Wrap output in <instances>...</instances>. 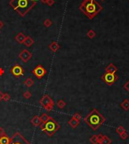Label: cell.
<instances>
[{"instance_id": "obj_31", "label": "cell", "mask_w": 129, "mask_h": 144, "mask_svg": "<svg viewBox=\"0 0 129 144\" xmlns=\"http://www.w3.org/2000/svg\"><path fill=\"white\" fill-rule=\"evenodd\" d=\"M123 88H125V90L129 93V80L125 83V85H124Z\"/></svg>"}, {"instance_id": "obj_7", "label": "cell", "mask_w": 129, "mask_h": 144, "mask_svg": "<svg viewBox=\"0 0 129 144\" xmlns=\"http://www.w3.org/2000/svg\"><path fill=\"white\" fill-rule=\"evenodd\" d=\"M11 144H31L23 137L20 133L16 132L11 138Z\"/></svg>"}, {"instance_id": "obj_40", "label": "cell", "mask_w": 129, "mask_h": 144, "mask_svg": "<svg viewBox=\"0 0 129 144\" xmlns=\"http://www.w3.org/2000/svg\"><path fill=\"white\" fill-rule=\"evenodd\" d=\"M101 1H104V0H101Z\"/></svg>"}, {"instance_id": "obj_29", "label": "cell", "mask_w": 129, "mask_h": 144, "mask_svg": "<svg viewBox=\"0 0 129 144\" xmlns=\"http://www.w3.org/2000/svg\"><path fill=\"white\" fill-rule=\"evenodd\" d=\"M51 24H52L51 21L50 20H48V19L45 20V22H44V25H45L46 27H49V26H51Z\"/></svg>"}, {"instance_id": "obj_18", "label": "cell", "mask_w": 129, "mask_h": 144, "mask_svg": "<svg viewBox=\"0 0 129 144\" xmlns=\"http://www.w3.org/2000/svg\"><path fill=\"white\" fill-rule=\"evenodd\" d=\"M120 106L125 110V111H128L129 110V100L128 99H125L124 100L121 104H120Z\"/></svg>"}, {"instance_id": "obj_16", "label": "cell", "mask_w": 129, "mask_h": 144, "mask_svg": "<svg viewBox=\"0 0 129 144\" xmlns=\"http://www.w3.org/2000/svg\"><path fill=\"white\" fill-rule=\"evenodd\" d=\"M0 144H11V138L7 135L0 137Z\"/></svg>"}, {"instance_id": "obj_9", "label": "cell", "mask_w": 129, "mask_h": 144, "mask_svg": "<svg viewBox=\"0 0 129 144\" xmlns=\"http://www.w3.org/2000/svg\"><path fill=\"white\" fill-rule=\"evenodd\" d=\"M11 73H12V75L15 77H20V76H23V73H24V70L23 69V67L19 65V64H15L14 65L11 69Z\"/></svg>"}, {"instance_id": "obj_2", "label": "cell", "mask_w": 129, "mask_h": 144, "mask_svg": "<svg viewBox=\"0 0 129 144\" xmlns=\"http://www.w3.org/2000/svg\"><path fill=\"white\" fill-rule=\"evenodd\" d=\"M106 121V119L98 112L97 109H93L85 118L84 122L94 131H97Z\"/></svg>"}, {"instance_id": "obj_12", "label": "cell", "mask_w": 129, "mask_h": 144, "mask_svg": "<svg viewBox=\"0 0 129 144\" xmlns=\"http://www.w3.org/2000/svg\"><path fill=\"white\" fill-rule=\"evenodd\" d=\"M31 123L33 124V126H35V127H38V126H39L41 124H42V120H41V119H40V116H35L32 119H31Z\"/></svg>"}, {"instance_id": "obj_13", "label": "cell", "mask_w": 129, "mask_h": 144, "mask_svg": "<svg viewBox=\"0 0 129 144\" xmlns=\"http://www.w3.org/2000/svg\"><path fill=\"white\" fill-rule=\"evenodd\" d=\"M48 48H50V50L53 52H57L59 48H60V45L57 42H52L49 45H48Z\"/></svg>"}, {"instance_id": "obj_6", "label": "cell", "mask_w": 129, "mask_h": 144, "mask_svg": "<svg viewBox=\"0 0 129 144\" xmlns=\"http://www.w3.org/2000/svg\"><path fill=\"white\" fill-rule=\"evenodd\" d=\"M119 79L118 76L116 73H105L101 76V80L108 86H111L114 85V83Z\"/></svg>"}, {"instance_id": "obj_1", "label": "cell", "mask_w": 129, "mask_h": 144, "mask_svg": "<svg viewBox=\"0 0 129 144\" xmlns=\"http://www.w3.org/2000/svg\"><path fill=\"white\" fill-rule=\"evenodd\" d=\"M79 9L90 20H91L98 15L104 8L96 0H84L79 6Z\"/></svg>"}, {"instance_id": "obj_35", "label": "cell", "mask_w": 129, "mask_h": 144, "mask_svg": "<svg viewBox=\"0 0 129 144\" xmlns=\"http://www.w3.org/2000/svg\"><path fill=\"white\" fill-rule=\"evenodd\" d=\"M47 3H48L49 5H52L54 4V1H53V0H48V1L47 2Z\"/></svg>"}, {"instance_id": "obj_36", "label": "cell", "mask_w": 129, "mask_h": 144, "mask_svg": "<svg viewBox=\"0 0 129 144\" xmlns=\"http://www.w3.org/2000/svg\"><path fill=\"white\" fill-rule=\"evenodd\" d=\"M3 93L0 91V101H2V100H3Z\"/></svg>"}, {"instance_id": "obj_3", "label": "cell", "mask_w": 129, "mask_h": 144, "mask_svg": "<svg viewBox=\"0 0 129 144\" xmlns=\"http://www.w3.org/2000/svg\"><path fill=\"white\" fill-rule=\"evenodd\" d=\"M10 4L21 16H24L36 5V2L33 0H11Z\"/></svg>"}, {"instance_id": "obj_28", "label": "cell", "mask_w": 129, "mask_h": 144, "mask_svg": "<svg viewBox=\"0 0 129 144\" xmlns=\"http://www.w3.org/2000/svg\"><path fill=\"white\" fill-rule=\"evenodd\" d=\"M119 137H120V138L122 139V140H126V139L128 137V133H127L126 131H125L124 133L121 134L119 135Z\"/></svg>"}, {"instance_id": "obj_20", "label": "cell", "mask_w": 129, "mask_h": 144, "mask_svg": "<svg viewBox=\"0 0 129 144\" xmlns=\"http://www.w3.org/2000/svg\"><path fill=\"white\" fill-rule=\"evenodd\" d=\"M111 143H112V140H111V139H110L109 137L106 136V135H104V137H103L102 140H101V143H100V144H111Z\"/></svg>"}, {"instance_id": "obj_14", "label": "cell", "mask_w": 129, "mask_h": 144, "mask_svg": "<svg viewBox=\"0 0 129 144\" xmlns=\"http://www.w3.org/2000/svg\"><path fill=\"white\" fill-rule=\"evenodd\" d=\"M26 36H25L22 32H20V33H18V34L15 36V40H16L19 44H23V42H24V40L26 39Z\"/></svg>"}, {"instance_id": "obj_25", "label": "cell", "mask_w": 129, "mask_h": 144, "mask_svg": "<svg viewBox=\"0 0 129 144\" xmlns=\"http://www.w3.org/2000/svg\"><path fill=\"white\" fill-rule=\"evenodd\" d=\"M116 133H117L118 134L120 135L121 134H122V133H124V132L125 131V128H124L123 126L120 125V126H119V127L116 128Z\"/></svg>"}, {"instance_id": "obj_4", "label": "cell", "mask_w": 129, "mask_h": 144, "mask_svg": "<svg viewBox=\"0 0 129 144\" xmlns=\"http://www.w3.org/2000/svg\"><path fill=\"white\" fill-rule=\"evenodd\" d=\"M39 127L40 129L43 132H45L48 137H52L60 128V125L53 118H51L47 122L42 123Z\"/></svg>"}, {"instance_id": "obj_23", "label": "cell", "mask_w": 129, "mask_h": 144, "mask_svg": "<svg viewBox=\"0 0 129 144\" xmlns=\"http://www.w3.org/2000/svg\"><path fill=\"white\" fill-rule=\"evenodd\" d=\"M91 143L92 144H98V135H93L90 137L89 139Z\"/></svg>"}, {"instance_id": "obj_26", "label": "cell", "mask_w": 129, "mask_h": 144, "mask_svg": "<svg viewBox=\"0 0 129 144\" xmlns=\"http://www.w3.org/2000/svg\"><path fill=\"white\" fill-rule=\"evenodd\" d=\"M23 96L25 99H29L31 97H32V94L30 93V91H26L23 94Z\"/></svg>"}, {"instance_id": "obj_5", "label": "cell", "mask_w": 129, "mask_h": 144, "mask_svg": "<svg viewBox=\"0 0 129 144\" xmlns=\"http://www.w3.org/2000/svg\"><path fill=\"white\" fill-rule=\"evenodd\" d=\"M39 103L41 106L47 111V112H51L54 106V103L53 100L48 95L45 94L39 100Z\"/></svg>"}, {"instance_id": "obj_41", "label": "cell", "mask_w": 129, "mask_h": 144, "mask_svg": "<svg viewBox=\"0 0 129 144\" xmlns=\"http://www.w3.org/2000/svg\"><path fill=\"white\" fill-rule=\"evenodd\" d=\"M128 1H129V0H128Z\"/></svg>"}, {"instance_id": "obj_37", "label": "cell", "mask_w": 129, "mask_h": 144, "mask_svg": "<svg viewBox=\"0 0 129 144\" xmlns=\"http://www.w3.org/2000/svg\"><path fill=\"white\" fill-rule=\"evenodd\" d=\"M41 1H42V2H47L48 0H41Z\"/></svg>"}, {"instance_id": "obj_19", "label": "cell", "mask_w": 129, "mask_h": 144, "mask_svg": "<svg viewBox=\"0 0 129 144\" xmlns=\"http://www.w3.org/2000/svg\"><path fill=\"white\" fill-rule=\"evenodd\" d=\"M23 84H24L27 88H30V87H32V86L34 85V81H33L31 78H27V79L24 81Z\"/></svg>"}, {"instance_id": "obj_11", "label": "cell", "mask_w": 129, "mask_h": 144, "mask_svg": "<svg viewBox=\"0 0 129 144\" xmlns=\"http://www.w3.org/2000/svg\"><path fill=\"white\" fill-rule=\"evenodd\" d=\"M106 73H116L118 71L117 67L113 64V63H110L107 67H106Z\"/></svg>"}, {"instance_id": "obj_38", "label": "cell", "mask_w": 129, "mask_h": 144, "mask_svg": "<svg viewBox=\"0 0 129 144\" xmlns=\"http://www.w3.org/2000/svg\"><path fill=\"white\" fill-rule=\"evenodd\" d=\"M2 26V22L0 21V28H1Z\"/></svg>"}, {"instance_id": "obj_33", "label": "cell", "mask_w": 129, "mask_h": 144, "mask_svg": "<svg viewBox=\"0 0 129 144\" xmlns=\"http://www.w3.org/2000/svg\"><path fill=\"white\" fill-rule=\"evenodd\" d=\"M103 137H104V135H103V134H98V143H101V141L102 140Z\"/></svg>"}, {"instance_id": "obj_22", "label": "cell", "mask_w": 129, "mask_h": 144, "mask_svg": "<svg viewBox=\"0 0 129 144\" xmlns=\"http://www.w3.org/2000/svg\"><path fill=\"white\" fill-rule=\"evenodd\" d=\"M66 105H67V103H66L65 101L63 100H58L57 103V107H58L59 109H63V108L66 106Z\"/></svg>"}, {"instance_id": "obj_27", "label": "cell", "mask_w": 129, "mask_h": 144, "mask_svg": "<svg viewBox=\"0 0 129 144\" xmlns=\"http://www.w3.org/2000/svg\"><path fill=\"white\" fill-rule=\"evenodd\" d=\"M10 100H11V96H10L8 93H5V94H3V100H4V101H5V102H8V101H9Z\"/></svg>"}, {"instance_id": "obj_21", "label": "cell", "mask_w": 129, "mask_h": 144, "mask_svg": "<svg viewBox=\"0 0 129 144\" xmlns=\"http://www.w3.org/2000/svg\"><path fill=\"white\" fill-rule=\"evenodd\" d=\"M51 117L49 116L48 115H47L46 113H42L41 116H40V119L42 120V123H44L45 122H47L48 120H49Z\"/></svg>"}, {"instance_id": "obj_15", "label": "cell", "mask_w": 129, "mask_h": 144, "mask_svg": "<svg viewBox=\"0 0 129 144\" xmlns=\"http://www.w3.org/2000/svg\"><path fill=\"white\" fill-rule=\"evenodd\" d=\"M79 122L80 121H79V120H77V119L72 117V119L68 122V124L72 128H76L79 125Z\"/></svg>"}, {"instance_id": "obj_8", "label": "cell", "mask_w": 129, "mask_h": 144, "mask_svg": "<svg viewBox=\"0 0 129 144\" xmlns=\"http://www.w3.org/2000/svg\"><path fill=\"white\" fill-rule=\"evenodd\" d=\"M33 74L39 79H42V77H44L45 76V74L47 73V70L43 67L42 65H37L32 71Z\"/></svg>"}, {"instance_id": "obj_39", "label": "cell", "mask_w": 129, "mask_h": 144, "mask_svg": "<svg viewBox=\"0 0 129 144\" xmlns=\"http://www.w3.org/2000/svg\"><path fill=\"white\" fill-rule=\"evenodd\" d=\"M33 1H34V2H36V1H37V0H33Z\"/></svg>"}, {"instance_id": "obj_17", "label": "cell", "mask_w": 129, "mask_h": 144, "mask_svg": "<svg viewBox=\"0 0 129 144\" xmlns=\"http://www.w3.org/2000/svg\"><path fill=\"white\" fill-rule=\"evenodd\" d=\"M23 44H24V45H26V47H30L34 44V41L32 38L28 36V37H26V39L24 40Z\"/></svg>"}, {"instance_id": "obj_30", "label": "cell", "mask_w": 129, "mask_h": 144, "mask_svg": "<svg viewBox=\"0 0 129 144\" xmlns=\"http://www.w3.org/2000/svg\"><path fill=\"white\" fill-rule=\"evenodd\" d=\"M73 118H74V119H77V120L80 121V120H81V119H82V116H81L79 113H76L73 116Z\"/></svg>"}, {"instance_id": "obj_10", "label": "cell", "mask_w": 129, "mask_h": 144, "mask_svg": "<svg viewBox=\"0 0 129 144\" xmlns=\"http://www.w3.org/2000/svg\"><path fill=\"white\" fill-rule=\"evenodd\" d=\"M32 54L26 49L23 50L20 54H19V58L23 62V63H27L31 58H32Z\"/></svg>"}, {"instance_id": "obj_32", "label": "cell", "mask_w": 129, "mask_h": 144, "mask_svg": "<svg viewBox=\"0 0 129 144\" xmlns=\"http://www.w3.org/2000/svg\"><path fill=\"white\" fill-rule=\"evenodd\" d=\"M5 134H6V133H5L4 128H0V137H1V136H4V135H5Z\"/></svg>"}, {"instance_id": "obj_34", "label": "cell", "mask_w": 129, "mask_h": 144, "mask_svg": "<svg viewBox=\"0 0 129 144\" xmlns=\"http://www.w3.org/2000/svg\"><path fill=\"white\" fill-rule=\"evenodd\" d=\"M4 73H5V70H4L2 68H1V67H0V76H3V75H4Z\"/></svg>"}, {"instance_id": "obj_24", "label": "cell", "mask_w": 129, "mask_h": 144, "mask_svg": "<svg viewBox=\"0 0 129 144\" xmlns=\"http://www.w3.org/2000/svg\"><path fill=\"white\" fill-rule=\"evenodd\" d=\"M87 36L89 38V39H94L95 36H96V32L93 30V29H90L88 33H87Z\"/></svg>"}]
</instances>
